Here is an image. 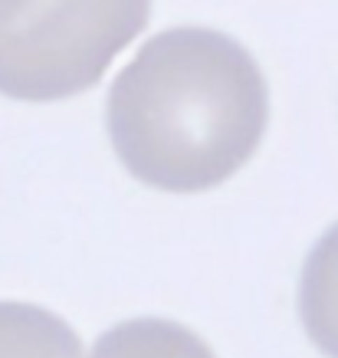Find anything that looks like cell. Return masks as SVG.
I'll return each mask as SVG.
<instances>
[{
    "label": "cell",
    "mask_w": 338,
    "mask_h": 358,
    "mask_svg": "<svg viewBox=\"0 0 338 358\" xmlns=\"http://www.w3.org/2000/svg\"><path fill=\"white\" fill-rule=\"evenodd\" d=\"M109 138L138 181L194 194L223 185L260 148L270 92L233 36L175 27L152 36L109 89Z\"/></svg>",
    "instance_id": "obj_1"
},
{
    "label": "cell",
    "mask_w": 338,
    "mask_h": 358,
    "mask_svg": "<svg viewBox=\"0 0 338 358\" xmlns=\"http://www.w3.org/2000/svg\"><path fill=\"white\" fill-rule=\"evenodd\" d=\"M152 20V0H0V92L79 96Z\"/></svg>",
    "instance_id": "obj_2"
},
{
    "label": "cell",
    "mask_w": 338,
    "mask_h": 358,
    "mask_svg": "<svg viewBox=\"0 0 338 358\" xmlns=\"http://www.w3.org/2000/svg\"><path fill=\"white\" fill-rule=\"evenodd\" d=\"M299 319L312 345L338 358V224L318 240L302 266Z\"/></svg>",
    "instance_id": "obj_3"
},
{
    "label": "cell",
    "mask_w": 338,
    "mask_h": 358,
    "mask_svg": "<svg viewBox=\"0 0 338 358\" xmlns=\"http://www.w3.org/2000/svg\"><path fill=\"white\" fill-rule=\"evenodd\" d=\"M0 358H82V342L43 306L0 303Z\"/></svg>",
    "instance_id": "obj_4"
},
{
    "label": "cell",
    "mask_w": 338,
    "mask_h": 358,
    "mask_svg": "<svg viewBox=\"0 0 338 358\" xmlns=\"http://www.w3.org/2000/svg\"><path fill=\"white\" fill-rule=\"evenodd\" d=\"M89 358H214L210 345L171 319H131L109 329Z\"/></svg>",
    "instance_id": "obj_5"
}]
</instances>
